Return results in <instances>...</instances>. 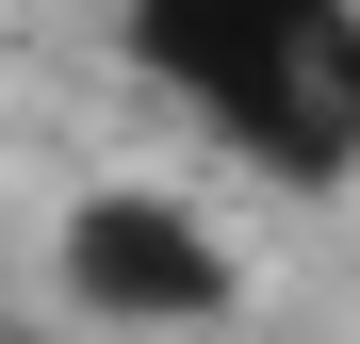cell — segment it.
<instances>
[{"mask_svg": "<svg viewBox=\"0 0 360 344\" xmlns=\"http://www.w3.org/2000/svg\"><path fill=\"white\" fill-rule=\"evenodd\" d=\"M131 66L262 181H360V0H131Z\"/></svg>", "mask_w": 360, "mask_h": 344, "instance_id": "6da1fadb", "label": "cell"}, {"mask_svg": "<svg viewBox=\"0 0 360 344\" xmlns=\"http://www.w3.org/2000/svg\"><path fill=\"white\" fill-rule=\"evenodd\" d=\"M66 295H82L98 328H213V312H229V246H213L180 197L115 181V197L66 213Z\"/></svg>", "mask_w": 360, "mask_h": 344, "instance_id": "7a4b0ae2", "label": "cell"}]
</instances>
